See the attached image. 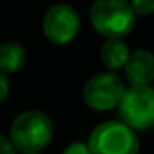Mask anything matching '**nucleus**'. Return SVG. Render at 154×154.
<instances>
[{"mask_svg":"<svg viewBox=\"0 0 154 154\" xmlns=\"http://www.w3.org/2000/svg\"><path fill=\"white\" fill-rule=\"evenodd\" d=\"M8 137L17 152H42L53 137V123L42 111H25L14 119Z\"/></svg>","mask_w":154,"mask_h":154,"instance_id":"f257e3e1","label":"nucleus"},{"mask_svg":"<svg viewBox=\"0 0 154 154\" xmlns=\"http://www.w3.org/2000/svg\"><path fill=\"white\" fill-rule=\"evenodd\" d=\"M90 18L94 30L106 38L126 37L136 23V14L128 0H96Z\"/></svg>","mask_w":154,"mask_h":154,"instance_id":"f03ea898","label":"nucleus"},{"mask_svg":"<svg viewBox=\"0 0 154 154\" xmlns=\"http://www.w3.org/2000/svg\"><path fill=\"white\" fill-rule=\"evenodd\" d=\"M93 154H137L139 139L136 133L119 121H104L96 126L88 139Z\"/></svg>","mask_w":154,"mask_h":154,"instance_id":"7ed1b4c3","label":"nucleus"},{"mask_svg":"<svg viewBox=\"0 0 154 154\" xmlns=\"http://www.w3.org/2000/svg\"><path fill=\"white\" fill-rule=\"evenodd\" d=\"M118 111L121 123L133 131H146L154 126V88L151 86H129L126 88Z\"/></svg>","mask_w":154,"mask_h":154,"instance_id":"20e7f679","label":"nucleus"},{"mask_svg":"<svg viewBox=\"0 0 154 154\" xmlns=\"http://www.w3.org/2000/svg\"><path fill=\"white\" fill-rule=\"evenodd\" d=\"M126 86L118 75L104 71L96 73L86 81L83 90V100L88 108L94 111H109L118 108Z\"/></svg>","mask_w":154,"mask_h":154,"instance_id":"39448f33","label":"nucleus"},{"mask_svg":"<svg viewBox=\"0 0 154 154\" xmlns=\"http://www.w3.org/2000/svg\"><path fill=\"white\" fill-rule=\"evenodd\" d=\"M80 15L71 5L57 4L45 14L43 32L51 43L66 45L78 35Z\"/></svg>","mask_w":154,"mask_h":154,"instance_id":"423d86ee","label":"nucleus"},{"mask_svg":"<svg viewBox=\"0 0 154 154\" xmlns=\"http://www.w3.org/2000/svg\"><path fill=\"white\" fill-rule=\"evenodd\" d=\"M124 75L131 86H149L154 81V53L149 50H136L129 53Z\"/></svg>","mask_w":154,"mask_h":154,"instance_id":"0eeeda50","label":"nucleus"},{"mask_svg":"<svg viewBox=\"0 0 154 154\" xmlns=\"http://www.w3.org/2000/svg\"><path fill=\"white\" fill-rule=\"evenodd\" d=\"M129 53L131 51L128 45L123 42V38H106L100 50L101 61L111 73L124 68L128 58H129Z\"/></svg>","mask_w":154,"mask_h":154,"instance_id":"6e6552de","label":"nucleus"},{"mask_svg":"<svg viewBox=\"0 0 154 154\" xmlns=\"http://www.w3.org/2000/svg\"><path fill=\"white\" fill-rule=\"evenodd\" d=\"M27 63V50L18 42H5L0 45V71L12 75L20 71Z\"/></svg>","mask_w":154,"mask_h":154,"instance_id":"1a4fd4ad","label":"nucleus"},{"mask_svg":"<svg viewBox=\"0 0 154 154\" xmlns=\"http://www.w3.org/2000/svg\"><path fill=\"white\" fill-rule=\"evenodd\" d=\"M134 14L139 15H151L154 14V0H129Z\"/></svg>","mask_w":154,"mask_h":154,"instance_id":"9d476101","label":"nucleus"},{"mask_svg":"<svg viewBox=\"0 0 154 154\" xmlns=\"http://www.w3.org/2000/svg\"><path fill=\"white\" fill-rule=\"evenodd\" d=\"M61 154H93L88 143H71L63 149Z\"/></svg>","mask_w":154,"mask_h":154,"instance_id":"9b49d317","label":"nucleus"},{"mask_svg":"<svg viewBox=\"0 0 154 154\" xmlns=\"http://www.w3.org/2000/svg\"><path fill=\"white\" fill-rule=\"evenodd\" d=\"M0 154H17L10 137L0 133Z\"/></svg>","mask_w":154,"mask_h":154,"instance_id":"f8f14e48","label":"nucleus"},{"mask_svg":"<svg viewBox=\"0 0 154 154\" xmlns=\"http://www.w3.org/2000/svg\"><path fill=\"white\" fill-rule=\"evenodd\" d=\"M8 90H10V83H8V76L0 71V103L7 98Z\"/></svg>","mask_w":154,"mask_h":154,"instance_id":"ddd939ff","label":"nucleus"},{"mask_svg":"<svg viewBox=\"0 0 154 154\" xmlns=\"http://www.w3.org/2000/svg\"><path fill=\"white\" fill-rule=\"evenodd\" d=\"M27 154H42V152H27Z\"/></svg>","mask_w":154,"mask_h":154,"instance_id":"4468645a","label":"nucleus"}]
</instances>
